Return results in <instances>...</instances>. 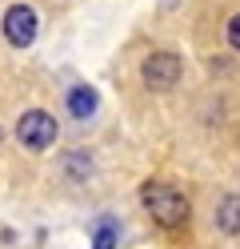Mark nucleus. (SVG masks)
Listing matches in <instances>:
<instances>
[{"label":"nucleus","mask_w":240,"mask_h":249,"mask_svg":"<svg viewBox=\"0 0 240 249\" xmlns=\"http://www.w3.org/2000/svg\"><path fill=\"white\" fill-rule=\"evenodd\" d=\"M140 205H144V213H148L160 229H180L192 217L188 197L176 189L172 181H144L140 185Z\"/></svg>","instance_id":"1"},{"label":"nucleus","mask_w":240,"mask_h":249,"mask_svg":"<svg viewBox=\"0 0 240 249\" xmlns=\"http://www.w3.org/2000/svg\"><path fill=\"white\" fill-rule=\"evenodd\" d=\"M56 117L44 113V108H28V113L16 121V141H20L28 153H48L56 145Z\"/></svg>","instance_id":"2"},{"label":"nucleus","mask_w":240,"mask_h":249,"mask_svg":"<svg viewBox=\"0 0 240 249\" xmlns=\"http://www.w3.org/2000/svg\"><path fill=\"white\" fill-rule=\"evenodd\" d=\"M0 28H4V40L12 49H28V44L36 40V33H40V17H36L32 4H8Z\"/></svg>","instance_id":"3"},{"label":"nucleus","mask_w":240,"mask_h":249,"mask_svg":"<svg viewBox=\"0 0 240 249\" xmlns=\"http://www.w3.org/2000/svg\"><path fill=\"white\" fill-rule=\"evenodd\" d=\"M180 72H184L180 53L160 49V53H152V56L140 65V81L148 85V89H156V92H164V89H172L176 81H180Z\"/></svg>","instance_id":"4"},{"label":"nucleus","mask_w":240,"mask_h":249,"mask_svg":"<svg viewBox=\"0 0 240 249\" xmlns=\"http://www.w3.org/2000/svg\"><path fill=\"white\" fill-rule=\"evenodd\" d=\"M64 105H68V117H76V121H92L96 108H100V92H96L92 85H72L68 97H64Z\"/></svg>","instance_id":"5"},{"label":"nucleus","mask_w":240,"mask_h":249,"mask_svg":"<svg viewBox=\"0 0 240 249\" xmlns=\"http://www.w3.org/2000/svg\"><path fill=\"white\" fill-rule=\"evenodd\" d=\"M212 225L220 233H240V193H228V197H220L216 201V213H212Z\"/></svg>","instance_id":"6"},{"label":"nucleus","mask_w":240,"mask_h":249,"mask_svg":"<svg viewBox=\"0 0 240 249\" xmlns=\"http://www.w3.org/2000/svg\"><path fill=\"white\" fill-rule=\"evenodd\" d=\"M92 153L88 149H72V153H64L60 157V173L68 177V181H88L92 177Z\"/></svg>","instance_id":"7"},{"label":"nucleus","mask_w":240,"mask_h":249,"mask_svg":"<svg viewBox=\"0 0 240 249\" xmlns=\"http://www.w3.org/2000/svg\"><path fill=\"white\" fill-rule=\"evenodd\" d=\"M120 245V225L116 217H100L92 225V249H116Z\"/></svg>","instance_id":"8"},{"label":"nucleus","mask_w":240,"mask_h":249,"mask_svg":"<svg viewBox=\"0 0 240 249\" xmlns=\"http://www.w3.org/2000/svg\"><path fill=\"white\" fill-rule=\"evenodd\" d=\"M224 33H228V44H232V53H240V12H236V17L228 20V28H224Z\"/></svg>","instance_id":"9"}]
</instances>
